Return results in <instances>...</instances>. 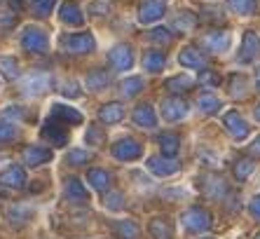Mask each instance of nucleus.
<instances>
[{
  "label": "nucleus",
  "mask_w": 260,
  "mask_h": 239,
  "mask_svg": "<svg viewBox=\"0 0 260 239\" xmlns=\"http://www.w3.org/2000/svg\"><path fill=\"white\" fill-rule=\"evenodd\" d=\"M59 17H61V21H63V24H68V26H80L82 21H85L82 10L78 7V3H66V5H61Z\"/></svg>",
  "instance_id": "obj_19"
},
{
  "label": "nucleus",
  "mask_w": 260,
  "mask_h": 239,
  "mask_svg": "<svg viewBox=\"0 0 260 239\" xmlns=\"http://www.w3.org/2000/svg\"><path fill=\"white\" fill-rule=\"evenodd\" d=\"M183 225L188 227L190 232H206L211 227V214L200 206H192L183 214Z\"/></svg>",
  "instance_id": "obj_3"
},
{
  "label": "nucleus",
  "mask_w": 260,
  "mask_h": 239,
  "mask_svg": "<svg viewBox=\"0 0 260 239\" xmlns=\"http://www.w3.org/2000/svg\"><path fill=\"white\" fill-rule=\"evenodd\" d=\"M225 127H228V132H230L237 141H242V138L248 136V125L244 122V117L237 113V110L225 115Z\"/></svg>",
  "instance_id": "obj_14"
},
{
  "label": "nucleus",
  "mask_w": 260,
  "mask_h": 239,
  "mask_svg": "<svg viewBox=\"0 0 260 239\" xmlns=\"http://www.w3.org/2000/svg\"><path fill=\"white\" fill-rule=\"evenodd\" d=\"M242 87H244V78L239 75V78H232V89H230V94L232 96H242Z\"/></svg>",
  "instance_id": "obj_44"
},
{
  "label": "nucleus",
  "mask_w": 260,
  "mask_h": 239,
  "mask_svg": "<svg viewBox=\"0 0 260 239\" xmlns=\"http://www.w3.org/2000/svg\"><path fill=\"white\" fill-rule=\"evenodd\" d=\"M206 47L213 49V52H225V49L230 47V33H225V31H213L206 36Z\"/></svg>",
  "instance_id": "obj_23"
},
{
  "label": "nucleus",
  "mask_w": 260,
  "mask_h": 239,
  "mask_svg": "<svg viewBox=\"0 0 260 239\" xmlns=\"http://www.w3.org/2000/svg\"><path fill=\"white\" fill-rule=\"evenodd\" d=\"M7 216H10V223H17V225H21V223L28 218V211L21 209V206H12V209L7 211Z\"/></svg>",
  "instance_id": "obj_41"
},
{
  "label": "nucleus",
  "mask_w": 260,
  "mask_h": 239,
  "mask_svg": "<svg viewBox=\"0 0 260 239\" xmlns=\"http://www.w3.org/2000/svg\"><path fill=\"white\" fill-rule=\"evenodd\" d=\"M47 33H45L40 26H26L24 33H21V47L30 54H43L47 52Z\"/></svg>",
  "instance_id": "obj_1"
},
{
  "label": "nucleus",
  "mask_w": 260,
  "mask_h": 239,
  "mask_svg": "<svg viewBox=\"0 0 260 239\" xmlns=\"http://www.w3.org/2000/svg\"><path fill=\"white\" fill-rule=\"evenodd\" d=\"M228 5L237 14H251L255 10V0H228Z\"/></svg>",
  "instance_id": "obj_34"
},
{
  "label": "nucleus",
  "mask_w": 260,
  "mask_h": 239,
  "mask_svg": "<svg viewBox=\"0 0 260 239\" xmlns=\"http://www.w3.org/2000/svg\"><path fill=\"white\" fill-rule=\"evenodd\" d=\"M89 160H91V153H87V150H68V155H66V164H71V167L87 164Z\"/></svg>",
  "instance_id": "obj_33"
},
{
  "label": "nucleus",
  "mask_w": 260,
  "mask_h": 239,
  "mask_svg": "<svg viewBox=\"0 0 260 239\" xmlns=\"http://www.w3.org/2000/svg\"><path fill=\"white\" fill-rule=\"evenodd\" d=\"M61 45H63V49H68L73 54H89L96 47V40H94L91 33H73V36L63 38Z\"/></svg>",
  "instance_id": "obj_4"
},
{
  "label": "nucleus",
  "mask_w": 260,
  "mask_h": 239,
  "mask_svg": "<svg viewBox=\"0 0 260 239\" xmlns=\"http://www.w3.org/2000/svg\"><path fill=\"white\" fill-rule=\"evenodd\" d=\"M155 3H167V0H155Z\"/></svg>",
  "instance_id": "obj_52"
},
{
  "label": "nucleus",
  "mask_w": 260,
  "mask_h": 239,
  "mask_svg": "<svg viewBox=\"0 0 260 239\" xmlns=\"http://www.w3.org/2000/svg\"><path fill=\"white\" fill-rule=\"evenodd\" d=\"M21 160H24V164H28V167H40V164L52 160V150L43 148V145H26V148L21 150Z\"/></svg>",
  "instance_id": "obj_9"
},
{
  "label": "nucleus",
  "mask_w": 260,
  "mask_h": 239,
  "mask_svg": "<svg viewBox=\"0 0 260 239\" xmlns=\"http://www.w3.org/2000/svg\"><path fill=\"white\" fill-rule=\"evenodd\" d=\"M113 230L122 239H136V234H139V225L132 221H115L113 223Z\"/></svg>",
  "instance_id": "obj_30"
},
{
  "label": "nucleus",
  "mask_w": 260,
  "mask_h": 239,
  "mask_svg": "<svg viewBox=\"0 0 260 239\" xmlns=\"http://www.w3.org/2000/svg\"><path fill=\"white\" fill-rule=\"evenodd\" d=\"M141 89H143V80L141 78H127V80H122V84H120L122 96H127V99L136 96Z\"/></svg>",
  "instance_id": "obj_32"
},
{
  "label": "nucleus",
  "mask_w": 260,
  "mask_h": 239,
  "mask_svg": "<svg viewBox=\"0 0 260 239\" xmlns=\"http://www.w3.org/2000/svg\"><path fill=\"white\" fill-rule=\"evenodd\" d=\"M150 234L155 239H171L174 230H171L169 221H164V218H155V221H150Z\"/></svg>",
  "instance_id": "obj_28"
},
{
  "label": "nucleus",
  "mask_w": 260,
  "mask_h": 239,
  "mask_svg": "<svg viewBox=\"0 0 260 239\" xmlns=\"http://www.w3.org/2000/svg\"><path fill=\"white\" fill-rule=\"evenodd\" d=\"M134 122L139 127H145V129H152L157 125V117H155V110H152L150 103H141V106L134 108Z\"/></svg>",
  "instance_id": "obj_16"
},
{
  "label": "nucleus",
  "mask_w": 260,
  "mask_h": 239,
  "mask_svg": "<svg viewBox=\"0 0 260 239\" xmlns=\"http://www.w3.org/2000/svg\"><path fill=\"white\" fill-rule=\"evenodd\" d=\"M89 12H94V14H106V12H108V5H106V3H96V5L89 7Z\"/></svg>",
  "instance_id": "obj_47"
},
{
  "label": "nucleus",
  "mask_w": 260,
  "mask_h": 239,
  "mask_svg": "<svg viewBox=\"0 0 260 239\" xmlns=\"http://www.w3.org/2000/svg\"><path fill=\"white\" fill-rule=\"evenodd\" d=\"M194 24H197V17L190 12H183L181 17L176 19V28H181V33H188V31L194 28Z\"/></svg>",
  "instance_id": "obj_37"
},
{
  "label": "nucleus",
  "mask_w": 260,
  "mask_h": 239,
  "mask_svg": "<svg viewBox=\"0 0 260 239\" xmlns=\"http://www.w3.org/2000/svg\"><path fill=\"white\" fill-rule=\"evenodd\" d=\"M108 61L110 66L117 68V71H129L134 64V54H132V47L129 45H117L108 52Z\"/></svg>",
  "instance_id": "obj_7"
},
{
  "label": "nucleus",
  "mask_w": 260,
  "mask_h": 239,
  "mask_svg": "<svg viewBox=\"0 0 260 239\" xmlns=\"http://www.w3.org/2000/svg\"><path fill=\"white\" fill-rule=\"evenodd\" d=\"M148 169H150L155 176H171L181 169V164L174 160V157H148Z\"/></svg>",
  "instance_id": "obj_10"
},
{
  "label": "nucleus",
  "mask_w": 260,
  "mask_h": 239,
  "mask_svg": "<svg viewBox=\"0 0 260 239\" xmlns=\"http://www.w3.org/2000/svg\"><path fill=\"white\" fill-rule=\"evenodd\" d=\"M248 211H251V216H253V218H260V195L251 199V204H248Z\"/></svg>",
  "instance_id": "obj_45"
},
{
  "label": "nucleus",
  "mask_w": 260,
  "mask_h": 239,
  "mask_svg": "<svg viewBox=\"0 0 260 239\" xmlns=\"http://www.w3.org/2000/svg\"><path fill=\"white\" fill-rule=\"evenodd\" d=\"M204 192L209 195V197L218 199V197H223L225 192H228V186H225V181L223 178H218V176H204Z\"/></svg>",
  "instance_id": "obj_25"
},
{
  "label": "nucleus",
  "mask_w": 260,
  "mask_h": 239,
  "mask_svg": "<svg viewBox=\"0 0 260 239\" xmlns=\"http://www.w3.org/2000/svg\"><path fill=\"white\" fill-rule=\"evenodd\" d=\"M108 82H110V78H108V73H106V71H91L89 75L85 78V87H87V89H91V92L103 89Z\"/></svg>",
  "instance_id": "obj_26"
},
{
  "label": "nucleus",
  "mask_w": 260,
  "mask_h": 239,
  "mask_svg": "<svg viewBox=\"0 0 260 239\" xmlns=\"http://www.w3.org/2000/svg\"><path fill=\"white\" fill-rule=\"evenodd\" d=\"M248 153H251L253 157H260V136L255 138V141H253L251 145H248Z\"/></svg>",
  "instance_id": "obj_48"
},
{
  "label": "nucleus",
  "mask_w": 260,
  "mask_h": 239,
  "mask_svg": "<svg viewBox=\"0 0 260 239\" xmlns=\"http://www.w3.org/2000/svg\"><path fill=\"white\" fill-rule=\"evenodd\" d=\"M157 143H159V148H162V155L174 157L176 153H178V148H181V136L174 132H162L157 136Z\"/></svg>",
  "instance_id": "obj_18"
},
{
  "label": "nucleus",
  "mask_w": 260,
  "mask_h": 239,
  "mask_svg": "<svg viewBox=\"0 0 260 239\" xmlns=\"http://www.w3.org/2000/svg\"><path fill=\"white\" fill-rule=\"evenodd\" d=\"M61 92H63V96H71V99H75V96H80V92L75 89V82H66V84H63V89H61Z\"/></svg>",
  "instance_id": "obj_46"
},
{
  "label": "nucleus",
  "mask_w": 260,
  "mask_h": 239,
  "mask_svg": "<svg viewBox=\"0 0 260 239\" xmlns=\"http://www.w3.org/2000/svg\"><path fill=\"white\" fill-rule=\"evenodd\" d=\"M87 181L91 183V188L99 192H106L110 188V181H113V176H110L106 169H89L87 171Z\"/></svg>",
  "instance_id": "obj_20"
},
{
  "label": "nucleus",
  "mask_w": 260,
  "mask_h": 239,
  "mask_svg": "<svg viewBox=\"0 0 260 239\" xmlns=\"http://www.w3.org/2000/svg\"><path fill=\"white\" fill-rule=\"evenodd\" d=\"M148 38H150L152 42H159V45H169L171 42V33L167 28H152L150 33H148Z\"/></svg>",
  "instance_id": "obj_40"
},
{
  "label": "nucleus",
  "mask_w": 260,
  "mask_h": 239,
  "mask_svg": "<svg viewBox=\"0 0 260 239\" xmlns=\"http://www.w3.org/2000/svg\"><path fill=\"white\" fill-rule=\"evenodd\" d=\"M143 148H141L139 141H134V138H120L115 145H113V155L117 160H124V162H132V160H139Z\"/></svg>",
  "instance_id": "obj_5"
},
{
  "label": "nucleus",
  "mask_w": 260,
  "mask_h": 239,
  "mask_svg": "<svg viewBox=\"0 0 260 239\" xmlns=\"http://www.w3.org/2000/svg\"><path fill=\"white\" fill-rule=\"evenodd\" d=\"M255 82H258V87H260V68H258V73H255Z\"/></svg>",
  "instance_id": "obj_50"
},
{
  "label": "nucleus",
  "mask_w": 260,
  "mask_h": 239,
  "mask_svg": "<svg viewBox=\"0 0 260 239\" xmlns=\"http://www.w3.org/2000/svg\"><path fill=\"white\" fill-rule=\"evenodd\" d=\"M10 7H14V10H21V0H10Z\"/></svg>",
  "instance_id": "obj_49"
},
{
  "label": "nucleus",
  "mask_w": 260,
  "mask_h": 239,
  "mask_svg": "<svg viewBox=\"0 0 260 239\" xmlns=\"http://www.w3.org/2000/svg\"><path fill=\"white\" fill-rule=\"evenodd\" d=\"M255 239H260V234H258V237H255Z\"/></svg>",
  "instance_id": "obj_53"
},
{
  "label": "nucleus",
  "mask_w": 260,
  "mask_h": 239,
  "mask_svg": "<svg viewBox=\"0 0 260 239\" xmlns=\"http://www.w3.org/2000/svg\"><path fill=\"white\" fill-rule=\"evenodd\" d=\"M0 186H3V188H14V190L24 188L26 186V171H24V167H19V164H10L5 171L0 173Z\"/></svg>",
  "instance_id": "obj_8"
},
{
  "label": "nucleus",
  "mask_w": 260,
  "mask_h": 239,
  "mask_svg": "<svg viewBox=\"0 0 260 239\" xmlns=\"http://www.w3.org/2000/svg\"><path fill=\"white\" fill-rule=\"evenodd\" d=\"M178 64L185 68H204L206 66V56L194 47H185L178 54Z\"/></svg>",
  "instance_id": "obj_17"
},
{
  "label": "nucleus",
  "mask_w": 260,
  "mask_h": 239,
  "mask_svg": "<svg viewBox=\"0 0 260 239\" xmlns=\"http://www.w3.org/2000/svg\"><path fill=\"white\" fill-rule=\"evenodd\" d=\"M260 56V38L255 36L253 31H246L244 33V42H242V54H239V61L248 64Z\"/></svg>",
  "instance_id": "obj_12"
},
{
  "label": "nucleus",
  "mask_w": 260,
  "mask_h": 239,
  "mask_svg": "<svg viewBox=\"0 0 260 239\" xmlns=\"http://www.w3.org/2000/svg\"><path fill=\"white\" fill-rule=\"evenodd\" d=\"M162 115H164V120H169V122L183 120L188 115V103L183 101L181 96H169V99L162 101Z\"/></svg>",
  "instance_id": "obj_6"
},
{
  "label": "nucleus",
  "mask_w": 260,
  "mask_h": 239,
  "mask_svg": "<svg viewBox=\"0 0 260 239\" xmlns=\"http://www.w3.org/2000/svg\"><path fill=\"white\" fill-rule=\"evenodd\" d=\"M52 117L61 120V122H68V125H80V122H82V115H80L75 108L61 106V103H54V106H52Z\"/></svg>",
  "instance_id": "obj_21"
},
{
  "label": "nucleus",
  "mask_w": 260,
  "mask_h": 239,
  "mask_svg": "<svg viewBox=\"0 0 260 239\" xmlns=\"http://www.w3.org/2000/svg\"><path fill=\"white\" fill-rule=\"evenodd\" d=\"M253 171V162L251 160H239L235 164V176H237V181H244V178H248V173Z\"/></svg>",
  "instance_id": "obj_38"
},
{
  "label": "nucleus",
  "mask_w": 260,
  "mask_h": 239,
  "mask_svg": "<svg viewBox=\"0 0 260 239\" xmlns=\"http://www.w3.org/2000/svg\"><path fill=\"white\" fill-rule=\"evenodd\" d=\"M103 204H106V209H110V211H120V209H124V195H122V192H108V195L103 197Z\"/></svg>",
  "instance_id": "obj_35"
},
{
  "label": "nucleus",
  "mask_w": 260,
  "mask_h": 239,
  "mask_svg": "<svg viewBox=\"0 0 260 239\" xmlns=\"http://www.w3.org/2000/svg\"><path fill=\"white\" fill-rule=\"evenodd\" d=\"M12 138H17V127H14V122L0 120V141H12Z\"/></svg>",
  "instance_id": "obj_39"
},
{
  "label": "nucleus",
  "mask_w": 260,
  "mask_h": 239,
  "mask_svg": "<svg viewBox=\"0 0 260 239\" xmlns=\"http://www.w3.org/2000/svg\"><path fill=\"white\" fill-rule=\"evenodd\" d=\"M99 117L106 125H113V122H120L124 117V106L122 103H106V106L99 110Z\"/></svg>",
  "instance_id": "obj_22"
},
{
  "label": "nucleus",
  "mask_w": 260,
  "mask_h": 239,
  "mask_svg": "<svg viewBox=\"0 0 260 239\" xmlns=\"http://www.w3.org/2000/svg\"><path fill=\"white\" fill-rule=\"evenodd\" d=\"M255 120H258V122H260V106L255 108Z\"/></svg>",
  "instance_id": "obj_51"
},
{
  "label": "nucleus",
  "mask_w": 260,
  "mask_h": 239,
  "mask_svg": "<svg viewBox=\"0 0 260 239\" xmlns=\"http://www.w3.org/2000/svg\"><path fill=\"white\" fill-rule=\"evenodd\" d=\"M200 82L204 84V87H218V84H220V75H216V73H211V71H204L200 75Z\"/></svg>",
  "instance_id": "obj_42"
},
{
  "label": "nucleus",
  "mask_w": 260,
  "mask_h": 239,
  "mask_svg": "<svg viewBox=\"0 0 260 239\" xmlns=\"http://www.w3.org/2000/svg\"><path fill=\"white\" fill-rule=\"evenodd\" d=\"M101 138H103L101 129H99V127H89V132H87V143L99 145V143H101Z\"/></svg>",
  "instance_id": "obj_43"
},
{
  "label": "nucleus",
  "mask_w": 260,
  "mask_h": 239,
  "mask_svg": "<svg viewBox=\"0 0 260 239\" xmlns=\"http://www.w3.org/2000/svg\"><path fill=\"white\" fill-rule=\"evenodd\" d=\"M52 87V75L49 73H43V71H36L26 75L21 80V94L24 96H40Z\"/></svg>",
  "instance_id": "obj_2"
},
{
  "label": "nucleus",
  "mask_w": 260,
  "mask_h": 239,
  "mask_svg": "<svg viewBox=\"0 0 260 239\" xmlns=\"http://www.w3.org/2000/svg\"><path fill=\"white\" fill-rule=\"evenodd\" d=\"M0 73L7 80H17L19 78V61L14 56H0Z\"/></svg>",
  "instance_id": "obj_31"
},
{
  "label": "nucleus",
  "mask_w": 260,
  "mask_h": 239,
  "mask_svg": "<svg viewBox=\"0 0 260 239\" xmlns=\"http://www.w3.org/2000/svg\"><path fill=\"white\" fill-rule=\"evenodd\" d=\"M56 0H33V12H36V17H49V12L54 10Z\"/></svg>",
  "instance_id": "obj_36"
},
{
  "label": "nucleus",
  "mask_w": 260,
  "mask_h": 239,
  "mask_svg": "<svg viewBox=\"0 0 260 239\" xmlns=\"http://www.w3.org/2000/svg\"><path fill=\"white\" fill-rule=\"evenodd\" d=\"M63 195H66L68 202L73 204H87L89 202V195H87V188L80 183V178H75V176H71V178H66V188H63Z\"/></svg>",
  "instance_id": "obj_11"
},
{
  "label": "nucleus",
  "mask_w": 260,
  "mask_h": 239,
  "mask_svg": "<svg viewBox=\"0 0 260 239\" xmlns=\"http://www.w3.org/2000/svg\"><path fill=\"white\" fill-rule=\"evenodd\" d=\"M162 14H164V3L145 0L143 5H141V10H139V21L141 24H152V21L162 19Z\"/></svg>",
  "instance_id": "obj_15"
},
{
  "label": "nucleus",
  "mask_w": 260,
  "mask_h": 239,
  "mask_svg": "<svg viewBox=\"0 0 260 239\" xmlns=\"http://www.w3.org/2000/svg\"><path fill=\"white\" fill-rule=\"evenodd\" d=\"M197 108H200L202 113L211 115V113H218V110L223 108V103H220V99H216V96H211V94H202L200 99H197Z\"/></svg>",
  "instance_id": "obj_29"
},
{
  "label": "nucleus",
  "mask_w": 260,
  "mask_h": 239,
  "mask_svg": "<svg viewBox=\"0 0 260 239\" xmlns=\"http://www.w3.org/2000/svg\"><path fill=\"white\" fill-rule=\"evenodd\" d=\"M192 82L194 80L190 78V75H174V78H169L167 82H164V87L176 94V92H188L190 87H192Z\"/></svg>",
  "instance_id": "obj_27"
},
{
  "label": "nucleus",
  "mask_w": 260,
  "mask_h": 239,
  "mask_svg": "<svg viewBox=\"0 0 260 239\" xmlns=\"http://www.w3.org/2000/svg\"><path fill=\"white\" fill-rule=\"evenodd\" d=\"M43 138L49 141V145H66L68 134L63 127L56 125V120H47L43 127Z\"/></svg>",
  "instance_id": "obj_13"
},
{
  "label": "nucleus",
  "mask_w": 260,
  "mask_h": 239,
  "mask_svg": "<svg viewBox=\"0 0 260 239\" xmlns=\"http://www.w3.org/2000/svg\"><path fill=\"white\" fill-rule=\"evenodd\" d=\"M164 64H167V56H164V52H159V49H150V52L143 54V68L150 73H157L164 68Z\"/></svg>",
  "instance_id": "obj_24"
}]
</instances>
